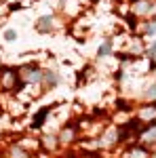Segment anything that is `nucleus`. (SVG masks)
<instances>
[{"mask_svg": "<svg viewBox=\"0 0 156 158\" xmlns=\"http://www.w3.org/2000/svg\"><path fill=\"white\" fill-rule=\"evenodd\" d=\"M21 76H23V80H27V82H40L42 80V72L40 70H32V68H23L21 70Z\"/></svg>", "mask_w": 156, "mask_h": 158, "instance_id": "1", "label": "nucleus"}, {"mask_svg": "<svg viewBox=\"0 0 156 158\" xmlns=\"http://www.w3.org/2000/svg\"><path fill=\"white\" fill-rule=\"evenodd\" d=\"M36 30L38 32H51L53 30V17H40L38 19V23H36Z\"/></svg>", "mask_w": 156, "mask_h": 158, "instance_id": "2", "label": "nucleus"}, {"mask_svg": "<svg viewBox=\"0 0 156 158\" xmlns=\"http://www.w3.org/2000/svg\"><path fill=\"white\" fill-rule=\"evenodd\" d=\"M42 80L47 82V86H57L59 85V76L55 72H44L42 74Z\"/></svg>", "mask_w": 156, "mask_h": 158, "instance_id": "3", "label": "nucleus"}, {"mask_svg": "<svg viewBox=\"0 0 156 158\" xmlns=\"http://www.w3.org/2000/svg\"><path fill=\"white\" fill-rule=\"evenodd\" d=\"M133 11L139 13V15H144V13H150V2H148V0H139V2H135Z\"/></svg>", "mask_w": 156, "mask_h": 158, "instance_id": "4", "label": "nucleus"}, {"mask_svg": "<svg viewBox=\"0 0 156 158\" xmlns=\"http://www.w3.org/2000/svg\"><path fill=\"white\" fill-rule=\"evenodd\" d=\"M110 53H112V42H110V40H106V42L97 49V55H99V57H108Z\"/></svg>", "mask_w": 156, "mask_h": 158, "instance_id": "5", "label": "nucleus"}, {"mask_svg": "<svg viewBox=\"0 0 156 158\" xmlns=\"http://www.w3.org/2000/svg\"><path fill=\"white\" fill-rule=\"evenodd\" d=\"M47 114H48V108H44V110H40V114H38L36 118H34V124H32V127H42V120H44V118H47Z\"/></svg>", "mask_w": 156, "mask_h": 158, "instance_id": "6", "label": "nucleus"}, {"mask_svg": "<svg viewBox=\"0 0 156 158\" xmlns=\"http://www.w3.org/2000/svg\"><path fill=\"white\" fill-rule=\"evenodd\" d=\"M72 137H74V131H72V129H65V131H63V133L59 135V141H63V143H68V141H70Z\"/></svg>", "mask_w": 156, "mask_h": 158, "instance_id": "7", "label": "nucleus"}, {"mask_svg": "<svg viewBox=\"0 0 156 158\" xmlns=\"http://www.w3.org/2000/svg\"><path fill=\"white\" fill-rule=\"evenodd\" d=\"M145 141H156V124H152V129L145 133Z\"/></svg>", "mask_w": 156, "mask_h": 158, "instance_id": "8", "label": "nucleus"}, {"mask_svg": "<svg viewBox=\"0 0 156 158\" xmlns=\"http://www.w3.org/2000/svg\"><path fill=\"white\" fill-rule=\"evenodd\" d=\"M145 97H150V99H156V85L148 86V93H145Z\"/></svg>", "mask_w": 156, "mask_h": 158, "instance_id": "9", "label": "nucleus"}, {"mask_svg": "<svg viewBox=\"0 0 156 158\" xmlns=\"http://www.w3.org/2000/svg\"><path fill=\"white\" fill-rule=\"evenodd\" d=\"M4 38H6V40H15V38H17V32H15V30H6V32H4Z\"/></svg>", "mask_w": 156, "mask_h": 158, "instance_id": "10", "label": "nucleus"}, {"mask_svg": "<svg viewBox=\"0 0 156 158\" xmlns=\"http://www.w3.org/2000/svg\"><path fill=\"white\" fill-rule=\"evenodd\" d=\"M148 32H150V34H156V21L148 25Z\"/></svg>", "mask_w": 156, "mask_h": 158, "instance_id": "11", "label": "nucleus"}, {"mask_svg": "<svg viewBox=\"0 0 156 158\" xmlns=\"http://www.w3.org/2000/svg\"><path fill=\"white\" fill-rule=\"evenodd\" d=\"M150 57H156V42H154V47L150 49Z\"/></svg>", "mask_w": 156, "mask_h": 158, "instance_id": "12", "label": "nucleus"}]
</instances>
